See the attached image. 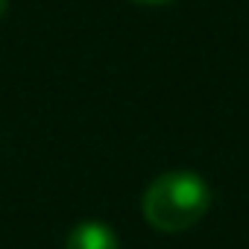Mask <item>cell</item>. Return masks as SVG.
Returning <instances> with one entry per match:
<instances>
[{
    "label": "cell",
    "instance_id": "3",
    "mask_svg": "<svg viewBox=\"0 0 249 249\" xmlns=\"http://www.w3.org/2000/svg\"><path fill=\"white\" fill-rule=\"evenodd\" d=\"M135 3H147V6H161V3H170V0H135Z\"/></svg>",
    "mask_w": 249,
    "mask_h": 249
},
{
    "label": "cell",
    "instance_id": "4",
    "mask_svg": "<svg viewBox=\"0 0 249 249\" xmlns=\"http://www.w3.org/2000/svg\"><path fill=\"white\" fill-rule=\"evenodd\" d=\"M6 9H9V0H0V18L6 15Z\"/></svg>",
    "mask_w": 249,
    "mask_h": 249
},
{
    "label": "cell",
    "instance_id": "1",
    "mask_svg": "<svg viewBox=\"0 0 249 249\" xmlns=\"http://www.w3.org/2000/svg\"><path fill=\"white\" fill-rule=\"evenodd\" d=\"M141 208L156 231H185L208 214L211 188L194 170H170L150 182Z\"/></svg>",
    "mask_w": 249,
    "mask_h": 249
},
{
    "label": "cell",
    "instance_id": "2",
    "mask_svg": "<svg viewBox=\"0 0 249 249\" xmlns=\"http://www.w3.org/2000/svg\"><path fill=\"white\" fill-rule=\"evenodd\" d=\"M65 249H120V240L103 220H82L68 231Z\"/></svg>",
    "mask_w": 249,
    "mask_h": 249
}]
</instances>
